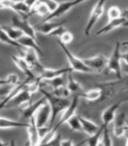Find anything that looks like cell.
<instances>
[{"instance_id":"1","label":"cell","mask_w":128,"mask_h":146,"mask_svg":"<svg viewBox=\"0 0 128 146\" xmlns=\"http://www.w3.org/2000/svg\"><path fill=\"white\" fill-rule=\"evenodd\" d=\"M39 91H40V92L42 93L43 97L47 100V102L50 108V112L51 113H50L49 126L52 128L55 119L57 118V116L59 113L64 111L69 107V105L71 104V100H70L69 99H63L61 97H58V96L54 95L52 92H49V91H47L42 88H40Z\"/></svg>"},{"instance_id":"2","label":"cell","mask_w":128,"mask_h":146,"mask_svg":"<svg viewBox=\"0 0 128 146\" xmlns=\"http://www.w3.org/2000/svg\"><path fill=\"white\" fill-rule=\"evenodd\" d=\"M58 44L62 49L64 54H65L67 60L69 62V68H71V71H77V72H81V73H93L83 63L81 58L76 57L74 54H72L70 50H69L67 46L62 44L61 41H59V40H58Z\"/></svg>"},{"instance_id":"3","label":"cell","mask_w":128,"mask_h":146,"mask_svg":"<svg viewBox=\"0 0 128 146\" xmlns=\"http://www.w3.org/2000/svg\"><path fill=\"white\" fill-rule=\"evenodd\" d=\"M108 70L113 72L119 80H122V57L120 52V43L116 42L111 56L107 60Z\"/></svg>"},{"instance_id":"4","label":"cell","mask_w":128,"mask_h":146,"mask_svg":"<svg viewBox=\"0 0 128 146\" xmlns=\"http://www.w3.org/2000/svg\"><path fill=\"white\" fill-rule=\"evenodd\" d=\"M84 3L83 0H80V1H69V2H61L58 4V7L55 10L51 13H49V15L46 17L44 19L41 21V23L44 22H48V21H51L52 19H55V18L61 17V16H63L64 14H66L68 11H70L72 7H74L80 4Z\"/></svg>"},{"instance_id":"5","label":"cell","mask_w":128,"mask_h":146,"mask_svg":"<svg viewBox=\"0 0 128 146\" xmlns=\"http://www.w3.org/2000/svg\"><path fill=\"white\" fill-rule=\"evenodd\" d=\"M104 5H105V1L102 0V1H99L95 4V6L93 7V10L91 11V15L89 17V20L87 22V25L85 27L84 29V34L86 36H89L91 29H93V27L95 26V24L97 23V21L101 18L102 15L104 12Z\"/></svg>"},{"instance_id":"6","label":"cell","mask_w":128,"mask_h":146,"mask_svg":"<svg viewBox=\"0 0 128 146\" xmlns=\"http://www.w3.org/2000/svg\"><path fill=\"white\" fill-rule=\"evenodd\" d=\"M12 27L20 30L23 33V35L30 36V38H32L35 40H38L36 36V31L34 29V27L29 24L27 19L21 18L18 16H14L12 17Z\"/></svg>"},{"instance_id":"7","label":"cell","mask_w":128,"mask_h":146,"mask_svg":"<svg viewBox=\"0 0 128 146\" xmlns=\"http://www.w3.org/2000/svg\"><path fill=\"white\" fill-rule=\"evenodd\" d=\"M108 58L102 54L95 55L91 58H87L82 59L85 65L88 67L93 72H102L107 67Z\"/></svg>"},{"instance_id":"8","label":"cell","mask_w":128,"mask_h":146,"mask_svg":"<svg viewBox=\"0 0 128 146\" xmlns=\"http://www.w3.org/2000/svg\"><path fill=\"white\" fill-rule=\"evenodd\" d=\"M79 99L80 98L78 97V96H76V95L73 96V99L71 102V104L69 105V107L63 111V114L61 115V117L59 119V121H58L57 124L52 127V131H57L59 128L62 124H64V123H66L69 119H71L73 115H75L76 110L78 108V104H79Z\"/></svg>"},{"instance_id":"9","label":"cell","mask_w":128,"mask_h":146,"mask_svg":"<svg viewBox=\"0 0 128 146\" xmlns=\"http://www.w3.org/2000/svg\"><path fill=\"white\" fill-rule=\"evenodd\" d=\"M113 132L115 137H123L127 131V119L125 112L116 114L113 119Z\"/></svg>"},{"instance_id":"10","label":"cell","mask_w":128,"mask_h":146,"mask_svg":"<svg viewBox=\"0 0 128 146\" xmlns=\"http://www.w3.org/2000/svg\"><path fill=\"white\" fill-rule=\"evenodd\" d=\"M126 100H127V99L119 100V102L112 104L111 106H109L108 108H106L104 110L103 114H102V121H103L102 126L103 127L108 128V125L110 124V123L113 122L114 117H115L117 110L119 109V107H120L123 102H125Z\"/></svg>"},{"instance_id":"11","label":"cell","mask_w":128,"mask_h":146,"mask_svg":"<svg viewBox=\"0 0 128 146\" xmlns=\"http://www.w3.org/2000/svg\"><path fill=\"white\" fill-rule=\"evenodd\" d=\"M71 70L70 68H45L39 72V76L37 77V80H39L40 82H42L43 80H51L54 79V78L57 77H61L63 74L65 73H69L71 72Z\"/></svg>"},{"instance_id":"12","label":"cell","mask_w":128,"mask_h":146,"mask_svg":"<svg viewBox=\"0 0 128 146\" xmlns=\"http://www.w3.org/2000/svg\"><path fill=\"white\" fill-rule=\"evenodd\" d=\"M126 14H127L126 12L123 13L122 17L115 18V19L109 20L106 25H104L102 29H99L97 32H96V35H103V34L108 33V32L117 29V27H123V26H126V24H127Z\"/></svg>"},{"instance_id":"13","label":"cell","mask_w":128,"mask_h":146,"mask_svg":"<svg viewBox=\"0 0 128 146\" xmlns=\"http://www.w3.org/2000/svg\"><path fill=\"white\" fill-rule=\"evenodd\" d=\"M11 58L13 62L16 64V66L17 67V68L24 73L26 76V80H27L29 82L34 81L36 80V76L32 71V70L29 68V66L27 65V63L26 62V60L24 59L23 57H19V56H15V55H12Z\"/></svg>"},{"instance_id":"14","label":"cell","mask_w":128,"mask_h":146,"mask_svg":"<svg viewBox=\"0 0 128 146\" xmlns=\"http://www.w3.org/2000/svg\"><path fill=\"white\" fill-rule=\"evenodd\" d=\"M35 116V121H36V125L38 128L46 126L47 123H49V119H50V108L49 106L48 102H46L42 106H41L38 111L36 112Z\"/></svg>"},{"instance_id":"15","label":"cell","mask_w":128,"mask_h":146,"mask_svg":"<svg viewBox=\"0 0 128 146\" xmlns=\"http://www.w3.org/2000/svg\"><path fill=\"white\" fill-rule=\"evenodd\" d=\"M66 23V20H63L62 22H44V23H39V24L36 25L34 27V29L36 32H39L41 34L44 35H49L51 32H53L56 29L59 27H62Z\"/></svg>"},{"instance_id":"16","label":"cell","mask_w":128,"mask_h":146,"mask_svg":"<svg viewBox=\"0 0 128 146\" xmlns=\"http://www.w3.org/2000/svg\"><path fill=\"white\" fill-rule=\"evenodd\" d=\"M17 42L19 44L20 46H22L24 48H29V49H32L39 55V56H43V52L42 49L40 48L38 40H35L30 36H27L23 35L19 39H17Z\"/></svg>"},{"instance_id":"17","label":"cell","mask_w":128,"mask_h":146,"mask_svg":"<svg viewBox=\"0 0 128 146\" xmlns=\"http://www.w3.org/2000/svg\"><path fill=\"white\" fill-rule=\"evenodd\" d=\"M24 59L26 60V62L27 63V65L29 66V68H36L39 72H40L43 70L44 67L41 65L39 61V55L37 54L34 50L32 49H29L26 48L25 52H24Z\"/></svg>"},{"instance_id":"18","label":"cell","mask_w":128,"mask_h":146,"mask_svg":"<svg viewBox=\"0 0 128 146\" xmlns=\"http://www.w3.org/2000/svg\"><path fill=\"white\" fill-rule=\"evenodd\" d=\"M29 132V146H36L39 143V136L38 131V127L36 125L35 115L29 119V127L27 128Z\"/></svg>"},{"instance_id":"19","label":"cell","mask_w":128,"mask_h":146,"mask_svg":"<svg viewBox=\"0 0 128 146\" xmlns=\"http://www.w3.org/2000/svg\"><path fill=\"white\" fill-rule=\"evenodd\" d=\"M46 102H47L46 99L44 97H42L37 100V102H35L34 103H31L29 105V106H27L26 108L22 109L21 110L22 117L25 119H30L31 117H33L36 114V112L38 111V110Z\"/></svg>"},{"instance_id":"20","label":"cell","mask_w":128,"mask_h":146,"mask_svg":"<svg viewBox=\"0 0 128 146\" xmlns=\"http://www.w3.org/2000/svg\"><path fill=\"white\" fill-rule=\"evenodd\" d=\"M27 82H29V81L27 80H24L23 82H19V83L15 85V86H12V88H11L10 90H9V92L7 93V95L4 98V100H2V102H0V110H2L3 108L6 107L7 105L8 104V102H10V100L14 97H16V96L23 90L24 86L27 83Z\"/></svg>"},{"instance_id":"21","label":"cell","mask_w":128,"mask_h":146,"mask_svg":"<svg viewBox=\"0 0 128 146\" xmlns=\"http://www.w3.org/2000/svg\"><path fill=\"white\" fill-rule=\"evenodd\" d=\"M31 96H32V94L29 92V90H27L25 89V86H24L23 90L16 96V97H14L10 100V102H8V104H10L11 106H13V107L20 106V105L23 104V103L29 102V100H31Z\"/></svg>"},{"instance_id":"22","label":"cell","mask_w":128,"mask_h":146,"mask_svg":"<svg viewBox=\"0 0 128 146\" xmlns=\"http://www.w3.org/2000/svg\"><path fill=\"white\" fill-rule=\"evenodd\" d=\"M79 120L81 125V131H84L85 133H87L89 136L94 134L95 132L100 129V126H98L95 122L91 121L89 119L79 116Z\"/></svg>"},{"instance_id":"23","label":"cell","mask_w":128,"mask_h":146,"mask_svg":"<svg viewBox=\"0 0 128 146\" xmlns=\"http://www.w3.org/2000/svg\"><path fill=\"white\" fill-rule=\"evenodd\" d=\"M79 98H83L87 100H90V102H101V99H102V90L100 88H95V89H91L87 91H83L80 94H76Z\"/></svg>"},{"instance_id":"24","label":"cell","mask_w":128,"mask_h":146,"mask_svg":"<svg viewBox=\"0 0 128 146\" xmlns=\"http://www.w3.org/2000/svg\"><path fill=\"white\" fill-rule=\"evenodd\" d=\"M27 127H29V123L17 121L0 116V129H13V128H26L27 129Z\"/></svg>"},{"instance_id":"25","label":"cell","mask_w":128,"mask_h":146,"mask_svg":"<svg viewBox=\"0 0 128 146\" xmlns=\"http://www.w3.org/2000/svg\"><path fill=\"white\" fill-rule=\"evenodd\" d=\"M68 89V90L70 91L71 93H75L76 94H80L81 92H83V89H82V86L79 81H77L72 76V71L68 73V81H67V85L65 86Z\"/></svg>"},{"instance_id":"26","label":"cell","mask_w":128,"mask_h":146,"mask_svg":"<svg viewBox=\"0 0 128 146\" xmlns=\"http://www.w3.org/2000/svg\"><path fill=\"white\" fill-rule=\"evenodd\" d=\"M49 14V11L43 1H35L34 5L30 9V16L31 15H39V16H46L47 17Z\"/></svg>"},{"instance_id":"27","label":"cell","mask_w":128,"mask_h":146,"mask_svg":"<svg viewBox=\"0 0 128 146\" xmlns=\"http://www.w3.org/2000/svg\"><path fill=\"white\" fill-rule=\"evenodd\" d=\"M0 41L3 42L4 44H7L9 46H12V47L17 48V49H19L22 53H23V51H25V50H26V48H24L22 46H20L17 42V41H14V40H12L10 38H9V36L7 35L6 32H5L3 29H1V27H0ZM23 54H24V53H23Z\"/></svg>"},{"instance_id":"28","label":"cell","mask_w":128,"mask_h":146,"mask_svg":"<svg viewBox=\"0 0 128 146\" xmlns=\"http://www.w3.org/2000/svg\"><path fill=\"white\" fill-rule=\"evenodd\" d=\"M1 29L6 32L7 35L14 41H17V39H19L23 36V33L20 30H18L11 26H2Z\"/></svg>"},{"instance_id":"29","label":"cell","mask_w":128,"mask_h":146,"mask_svg":"<svg viewBox=\"0 0 128 146\" xmlns=\"http://www.w3.org/2000/svg\"><path fill=\"white\" fill-rule=\"evenodd\" d=\"M103 128L104 127H103L102 125H101L100 129L96 131L94 134L89 136V138L86 141V143H88V146H97V144L100 143V141L102 140Z\"/></svg>"},{"instance_id":"30","label":"cell","mask_w":128,"mask_h":146,"mask_svg":"<svg viewBox=\"0 0 128 146\" xmlns=\"http://www.w3.org/2000/svg\"><path fill=\"white\" fill-rule=\"evenodd\" d=\"M19 78L17 74H9L6 79H0V87L5 86V85H10V86H15L19 83Z\"/></svg>"},{"instance_id":"31","label":"cell","mask_w":128,"mask_h":146,"mask_svg":"<svg viewBox=\"0 0 128 146\" xmlns=\"http://www.w3.org/2000/svg\"><path fill=\"white\" fill-rule=\"evenodd\" d=\"M66 123L72 131H81V122L79 120V115H76V114L75 115H73L71 119H69Z\"/></svg>"},{"instance_id":"32","label":"cell","mask_w":128,"mask_h":146,"mask_svg":"<svg viewBox=\"0 0 128 146\" xmlns=\"http://www.w3.org/2000/svg\"><path fill=\"white\" fill-rule=\"evenodd\" d=\"M43 82H45L46 84H48L49 86H51L54 90H57L61 87L64 86V80H63V78L61 77H57V78H54V79L51 80H43Z\"/></svg>"},{"instance_id":"33","label":"cell","mask_w":128,"mask_h":146,"mask_svg":"<svg viewBox=\"0 0 128 146\" xmlns=\"http://www.w3.org/2000/svg\"><path fill=\"white\" fill-rule=\"evenodd\" d=\"M107 15H108L109 20H112V19H115V18L122 17L123 12L117 6H113L108 9Z\"/></svg>"},{"instance_id":"34","label":"cell","mask_w":128,"mask_h":146,"mask_svg":"<svg viewBox=\"0 0 128 146\" xmlns=\"http://www.w3.org/2000/svg\"><path fill=\"white\" fill-rule=\"evenodd\" d=\"M59 38V41H61L62 44H64V45L66 46V45H68V44H70V43L72 42V40H73V35L71 33L70 31L65 30Z\"/></svg>"},{"instance_id":"35","label":"cell","mask_w":128,"mask_h":146,"mask_svg":"<svg viewBox=\"0 0 128 146\" xmlns=\"http://www.w3.org/2000/svg\"><path fill=\"white\" fill-rule=\"evenodd\" d=\"M52 93L54 95L58 96V97H61V98H63V99H68L69 96L71 94L70 91L68 90V89L66 88L65 86L61 87V88H59L57 90H54L52 91Z\"/></svg>"},{"instance_id":"36","label":"cell","mask_w":128,"mask_h":146,"mask_svg":"<svg viewBox=\"0 0 128 146\" xmlns=\"http://www.w3.org/2000/svg\"><path fill=\"white\" fill-rule=\"evenodd\" d=\"M44 3H45V5L47 6V7H48V9H49V13H51V12H53L55 9L57 8V7H58V2H55V1H43Z\"/></svg>"},{"instance_id":"37","label":"cell","mask_w":128,"mask_h":146,"mask_svg":"<svg viewBox=\"0 0 128 146\" xmlns=\"http://www.w3.org/2000/svg\"><path fill=\"white\" fill-rule=\"evenodd\" d=\"M11 88H12V86H11ZM11 88H10V85H5V86L0 87V98L6 97L7 93L9 92V90H11Z\"/></svg>"},{"instance_id":"38","label":"cell","mask_w":128,"mask_h":146,"mask_svg":"<svg viewBox=\"0 0 128 146\" xmlns=\"http://www.w3.org/2000/svg\"><path fill=\"white\" fill-rule=\"evenodd\" d=\"M64 31H65V29H64V27H63V26H62V27H58V29H55L53 32H51V33L49 34V36H58V38H59V36H61V34L63 33Z\"/></svg>"},{"instance_id":"39","label":"cell","mask_w":128,"mask_h":146,"mask_svg":"<svg viewBox=\"0 0 128 146\" xmlns=\"http://www.w3.org/2000/svg\"><path fill=\"white\" fill-rule=\"evenodd\" d=\"M59 146H75L73 144V141L71 139H66V140H61L59 141Z\"/></svg>"},{"instance_id":"40","label":"cell","mask_w":128,"mask_h":146,"mask_svg":"<svg viewBox=\"0 0 128 146\" xmlns=\"http://www.w3.org/2000/svg\"><path fill=\"white\" fill-rule=\"evenodd\" d=\"M7 145H8V143H4V141H1V139H0V146H7Z\"/></svg>"},{"instance_id":"41","label":"cell","mask_w":128,"mask_h":146,"mask_svg":"<svg viewBox=\"0 0 128 146\" xmlns=\"http://www.w3.org/2000/svg\"><path fill=\"white\" fill-rule=\"evenodd\" d=\"M97 146H104V145H103V141H102V140L100 141V143L97 144Z\"/></svg>"},{"instance_id":"42","label":"cell","mask_w":128,"mask_h":146,"mask_svg":"<svg viewBox=\"0 0 128 146\" xmlns=\"http://www.w3.org/2000/svg\"><path fill=\"white\" fill-rule=\"evenodd\" d=\"M82 143H84V141H82V143H79V144H78L77 146H80V145H81Z\"/></svg>"}]
</instances>
